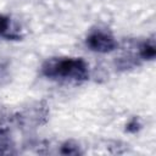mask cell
I'll return each mask as SVG.
<instances>
[{
	"mask_svg": "<svg viewBox=\"0 0 156 156\" xmlns=\"http://www.w3.org/2000/svg\"><path fill=\"white\" fill-rule=\"evenodd\" d=\"M87 44L91 50L99 51V52L112 51L117 45L116 40L113 39V37L111 34L105 33V32H100V30L91 33L87 38Z\"/></svg>",
	"mask_w": 156,
	"mask_h": 156,
	"instance_id": "7a4b0ae2",
	"label": "cell"
},
{
	"mask_svg": "<svg viewBox=\"0 0 156 156\" xmlns=\"http://www.w3.org/2000/svg\"><path fill=\"white\" fill-rule=\"evenodd\" d=\"M43 72L48 77L85 79L88 77V65L80 58H56L48 61Z\"/></svg>",
	"mask_w": 156,
	"mask_h": 156,
	"instance_id": "6da1fadb",
	"label": "cell"
},
{
	"mask_svg": "<svg viewBox=\"0 0 156 156\" xmlns=\"http://www.w3.org/2000/svg\"><path fill=\"white\" fill-rule=\"evenodd\" d=\"M9 24H10V21L7 17H4V16H0V34L5 33L9 28Z\"/></svg>",
	"mask_w": 156,
	"mask_h": 156,
	"instance_id": "5b68a950",
	"label": "cell"
},
{
	"mask_svg": "<svg viewBox=\"0 0 156 156\" xmlns=\"http://www.w3.org/2000/svg\"><path fill=\"white\" fill-rule=\"evenodd\" d=\"M140 56L143 58H152L155 56V48L154 45H149V44H144L140 49Z\"/></svg>",
	"mask_w": 156,
	"mask_h": 156,
	"instance_id": "3957f363",
	"label": "cell"
},
{
	"mask_svg": "<svg viewBox=\"0 0 156 156\" xmlns=\"http://www.w3.org/2000/svg\"><path fill=\"white\" fill-rule=\"evenodd\" d=\"M9 144H10V140L7 134L4 130H0V152H4L9 147Z\"/></svg>",
	"mask_w": 156,
	"mask_h": 156,
	"instance_id": "277c9868",
	"label": "cell"
}]
</instances>
